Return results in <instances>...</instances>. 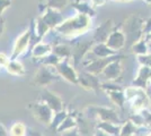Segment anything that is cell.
Wrapping results in <instances>:
<instances>
[{"mask_svg":"<svg viewBox=\"0 0 151 136\" xmlns=\"http://www.w3.org/2000/svg\"><path fill=\"white\" fill-rule=\"evenodd\" d=\"M13 129H16V132L13 130V135L14 136H23L24 135V126L20 125V124H17L14 126Z\"/></svg>","mask_w":151,"mask_h":136,"instance_id":"1","label":"cell"},{"mask_svg":"<svg viewBox=\"0 0 151 136\" xmlns=\"http://www.w3.org/2000/svg\"><path fill=\"white\" fill-rule=\"evenodd\" d=\"M1 31H2V25H0V34H1Z\"/></svg>","mask_w":151,"mask_h":136,"instance_id":"2","label":"cell"}]
</instances>
